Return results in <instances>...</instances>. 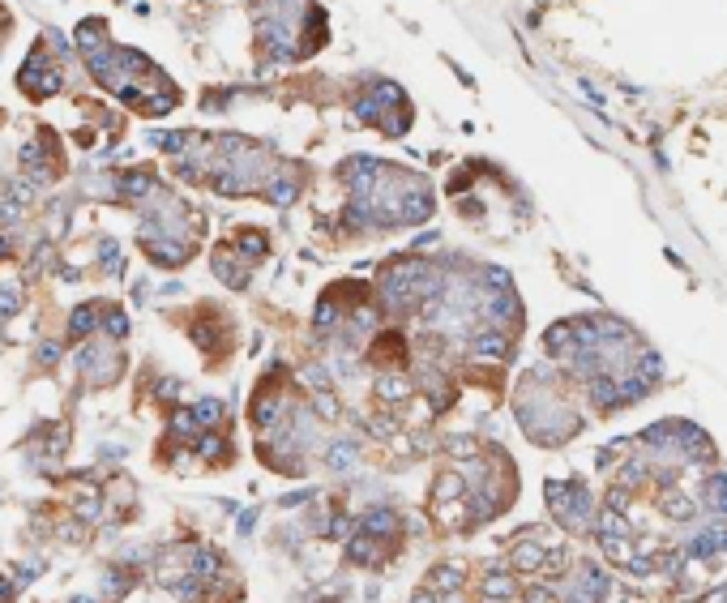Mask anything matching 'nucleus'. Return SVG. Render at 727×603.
<instances>
[{"instance_id":"6","label":"nucleus","mask_w":727,"mask_h":603,"mask_svg":"<svg viewBox=\"0 0 727 603\" xmlns=\"http://www.w3.org/2000/svg\"><path fill=\"white\" fill-rule=\"evenodd\" d=\"M171 432L180 437V441H197V437H202V423H197L193 411H175L171 415Z\"/></svg>"},{"instance_id":"2","label":"nucleus","mask_w":727,"mask_h":603,"mask_svg":"<svg viewBox=\"0 0 727 603\" xmlns=\"http://www.w3.org/2000/svg\"><path fill=\"white\" fill-rule=\"evenodd\" d=\"M347 561H351V565H377V561H381L377 539H372V535H351V539H347Z\"/></svg>"},{"instance_id":"8","label":"nucleus","mask_w":727,"mask_h":603,"mask_svg":"<svg viewBox=\"0 0 727 603\" xmlns=\"http://www.w3.org/2000/svg\"><path fill=\"white\" fill-rule=\"evenodd\" d=\"M428 586H432V591H454V586H462V569H458V565H441V569L428 577Z\"/></svg>"},{"instance_id":"7","label":"nucleus","mask_w":727,"mask_h":603,"mask_svg":"<svg viewBox=\"0 0 727 603\" xmlns=\"http://www.w3.org/2000/svg\"><path fill=\"white\" fill-rule=\"evenodd\" d=\"M279 415H283V402L279 398H261L257 407H253V423H257V428H270Z\"/></svg>"},{"instance_id":"9","label":"nucleus","mask_w":727,"mask_h":603,"mask_svg":"<svg viewBox=\"0 0 727 603\" xmlns=\"http://www.w3.org/2000/svg\"><path fill=\"white\" fill-rule=\"evenodd\" d=\"M193 415H197V423H222V415H227V411H222L218 398H202V402L193 407Z\"/></svg>"},{"instance_id":"13","label":"nucleus","mask_w":727,"mask_h":603,"mask_svg":"<svg viewBox=\"0 0 727 603\" xmlns=\"http://www.w3.org/2000/svg\"><path fill=\"white\" fill-rule=\"evenodd\" d=\"M484 591L496 595V599H505V595H514V582H509L505 573H496V577H488V582H484Z\"/></svg>"},{"instance_id":"18","label":"nucleus","mask_w":727,"mask_h":603,"mask_svg":"<svg viewBox=\"0 0 727 603\" xmlns=\"http://www.w3.org/2000/svg\"><path fill=\"white\" fill-rule=\"evenodd\" d=\"M73 603H94V599H73Z\"/></svg>"},{"instance_id":"10","label":"nucleus","mask_w":727,"mask_h":603,"mask_svg":"<svg viewBox=\"0 0 727 603\" xmlns=\"http://www.w3.org/2000/svg\"><path fill=\"white\" fill-rule=\"evenodd\" d=\"M432 496L441 500V505H445V500H454V496H462V480H458V475H441L437 488H432Z\"/></svg>"},{"instance_id":"12","label":"nucleus","mask_w":727,"mask_h":603,"mask_svg":"<svg viewBox=\"0 0 727 603\" xmlns=\"http://www.w3.org/2000/svg\"><path fill=\"white\" fill-rule=\"evenodd\" d=\"M90 330H94V308L86 304V308H78V313H73V334H78V338H86Z\"/></svg>"},{"instance_id":"14","label":"nucleus","mask_w":727,"mask_h":603,"mask_svg":"<svg viewBox=\"0 0 727 603\" xmlns=\"http://www.w3.org/2000/svg\"><path fill=\"white\" fill-rule=\"evenodd\" d=\"M449 454H458V458L475 454V437H454V441H449Z\"/></svg>"},{"instance_id":"1","label":"nucleus","mask_w":727,"mask_h":603,"mask_svg":"<svg viewBox=\"0 0 727 603\" xmlns=\"http://www.w3.org/2000/svg\"><path fill=\"white\" fill-rule=\"evenodd\" d=\"M398 531H403V518H398L394 509H368L360 518V535L381 539V535H398Z\"/></svg>"},{"instance_id":"17","label":"nucleus","mask_w":727,"mask_h":603,"mask_svg":"<svg viewBox=\"0 0 727 603\" xmlns=\"http://www.w3.org/2000/svg\"><path fill=\"white\" fill-rule=\"evenodd\" d=\"M257 526V509H248V514H240V535H248Z\"/></svg>"},{"instance_id":"3","label":"nucleus","mask_w":727,"mask_h":603,"mask_svg":"<svg viewBox=\"0 0 727 603\" xmlns=\"http://www.w3.org/2000/svg\"><path fill=\"white\" fill-rule=\"evenodd\" d=\"M377 398L403 402V398H411V381H407V376H398V372H385V376H377Z\"/></svg>"},{"instance_id":"5","label":"nucleus","mask_w":727,"mask_h":603,"mask_svg":"<svg viewBox=\"0 0 727 603\" xmlns=\"http://www.w3.org/2000/svg\"><path fill=\"white\" fill-rule=\"evenodd\" d=\"M197 454H202L206 462H227L231 449H227V441H222L218 432H202V437H197Z\"/></svg>"},{"instance_id":"15","label":"nucleus","mask_w":727,"mask_h":603,"mask_svg":"<svg viewBox=\"0 0 727 603\" xmlns=\"http://www.w3.org/2000/svg\"><path fill=\"white\" fill-rule=\"evenodd\" d=\"M78 514H82L86 522H90V518H98V505H94V496H82V500H78Z\"/></svg>"},{"instance_id":"4","label":"nucleus","mask_w":727,"mask_h":603,"mask_svg":"<svg viewBox=\"0 0 727 603\" xmlns=\"http://www.w3.org/2000/svg\"><path fill=\"white\" fill-rule=\"evenodd\" d=\"M356 458H360V449H356V441H347V437H338L330 449H325V462H330L334 471H347V466H356Z\"/></svg>"},{"instance_id":"11","label":"nucleus","mask_w":727,"mask_h":603,"mask_svg":"<svg viewBox=\"0 0 727 603\" xmlns=\"http://www.w3.org/2000/svg\"><path fill=\"white\" fill-rule=\"evenodd\" d=\"M313 407H317V415H321V419H338V415H342V407L334 402V394H330V390H325V394H317V398H313Z\"/></svg>"},{"instance_id":"16","label":"nucleus","mask_w":727,"mask_h":603,"mask_svg":"<svg viewBox=\"0 0 727 603\" xmlns=\"http://www.w3.org/2000/svg\"><path fill=\"white\" fill-rule=\"evenodd\" d=\"M304 500H308V492H291V496H283V500H279V505H283V509H299Z\"/></svg>"}]
</instances>
